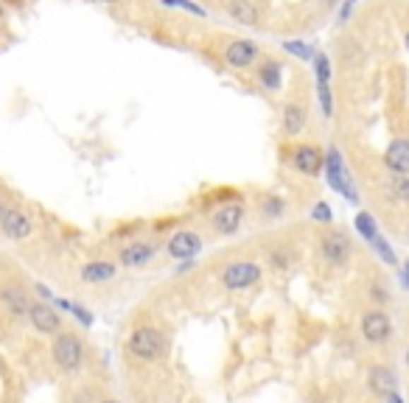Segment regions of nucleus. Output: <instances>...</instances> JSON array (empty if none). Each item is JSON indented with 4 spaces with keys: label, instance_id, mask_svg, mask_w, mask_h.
I'll list each match as a JSON object with an SVG mask.
<instances>
[{
    "label": "nucleus",
    "instance_id": "412c9836",
    "mask_svg": "<svg viewBox=\"0 0 409 403\" xmlns=\"http://www.w3.org/2000/svg\"><path fill=\"white\" fill-rule=\"evenodd\" d=\"M283 51L292 54V56H297L300 62H312V59H314V48H312L309 42H303V40H286V42H283Z\"/></svg>",
    "mask_w": 409,
    "mask_h": 403
},
{
    "label": "nucleus",
    "instance_id": "f8f14e48",
    "mask_svg": "<svg viewBox=\"0 0 409 403\" xmlns=\"http://www.w3.org/2000/svg\"><path fill=\"white\" fill-rule=\"evenodd\" d=\"M370 390L381 398L396 395V373L390 367H373L370 370Z\"/></svg>",
    "mask_w": 409,
    "mask_h": 403
},
{
    "label": "nucleus",
    "instance_id": "2f4dec72",
    "mask_svg": "<svg viewBox=\"0 0 409 403\" xmlns=\"http://www.w3.org/2000/svg\"><path fill=\"white\" fill-rule=\"evenodd\" d=\"M404 283L409 286V260H407V266H404Z\"/></svg>",
    "mask_w": 409,
    "mask_h": 403
},
{
    "label": "nucleus",
    "instance_id": "c9c22d12",
    "mask_svg": "<svg viewBox=\"0 0 409 403\" xmlns=\"http://www.w3.org/2000/svg\"><path fill=\"white\" fill-rule=\"evenodd\" d=\"M0 20H3V0H0Z\"/></svg>",
    "mask_w": 409,
    "mask_h": 403
},
{
    "label": "nucleus",
    "instance_id": "c756f323",
    "mask_svg": "<svg viewBox=\"0 0 409 403\" xmlns=\"http://www.w3.org/2000/svg\"><path fill=\"white\" fill-rule=\"evenodd\" d=\"M71 308H73V314H76V317H79V320H82L84 325H90V323H93V317H90V314H87L84 308H79V306H71Z\"/></svg>",
    "mask_w": 409,
    "mask_h": 403
},
{
    "label": "nucleus",
    "instance_id": "aec40b11",
    "mask_svg": "<svg viewBox=\"0 0 409 403\" xmlns=\"http://www.w3.org/2000/svg\"><path fill=\"white\" fill-rule=\"evenodd\" d=\"M280 68H283L280 62H272V59L263 62V65L258 68V81H261L266 90H278V87H280Z\"/></svg>",
    "mask_w": 409,
    "mask_h": 403
},
{
    "label": "nucleus",
    "instance_id": "393cba45",
    "mask_svg": "<svg viewBox=\"0 0 409 403\" xmlns=\"http://www.w3.org/2000/svg\"><path fill=\"white\" fill-rule=\"evenodd\" d=\"M317 95H320V107H323V115L331 118L333 115V98H331V87L328 84H317Z\"/></svg>",
    "mask_w": 409,
    "mask_h": 403
},
{
    "label": "nucleus",
    "instance_id": "5701e85b",
    "mask_svg": "<svg viewBox=\"0 0 409 403\" xmlns=\"http://www.w3.org/2000/svg\"><path fill=\"white\" fill-rule=\"evenodd\" d=\"M314 73H317V84H328L331 81V59L326 54H314Z\"/></svg>",
    "mask_w": 409,
    "mask_h": 403
},
{
    "label": "nucleus",
    "instance_id": "2eb2a0df",
    "mask_svg": "<svg viewBox=\"0 0 409 403\" xmlns=\"http://www.w3.org/2000/svg\"><path fill=\"white\" fill-rule=\"evenodd\" d=\"M28 317H31L34 327L42 330V333L59 330V314H57L54 308H48V306H31V308H28Z\"/></svg>",
    "mask_w": 409,
    "mask_h": 403
},
{
    "label": "nucleus",
    "instance_id": "6e6552de",
    "mask_svg": "<svg viewBox=\"0 0 409 403\" xmlns=\"http://www.w3.org/2000/svg\"><path fill=\"white\" fill-rule=\"evenodd\" d=\"M295 168L300 171V174H309V176H317L320 171H323V165H326V157H323V152L317 149V146H300V149H295Z\"/></svg>",
    "mask_w": 409,
    "mask_h": 403
},
{
    "label": "nucleus",
    "instance_id": "1a4fd4ad",
    "mask_svg": "<svg viewBox=\"0 0 409 403\" xmlns=\"http://www.w3.org/2000/svg\"><path fill=\"white\" fill-rule=\"evenodd\" d=\"M362 333H364L367 342H384V339L393 333V325L387 320V314L370 311V314L362 320Z\"/></svg>",
    "mask_w": 409,
    "mask_h": 403
},
{
    "label": "nucleus",
    "instance_id": "4be33fe9",
    "mask_svg": "<svg viewBox=\"0 0 409 403\" xmlns=\"http://www.w3.org/2000/svg\"><path fill=\"white\" fill-rule=\"evenodd\" d=\"M356 230H359V233H362V236H364V239H367L370 243L379 239V230H376V219H373L370 213H359V216H356Z\"/></svg>",
    "mask_w": 409,
    "mask_h": 403
},
{
    "label": "nucleus",
    "instance_id": "4c0bfd02",
    "mask_svg": "<svg viewBox=\"0 0 409 403\" xmlns=\"http://www.w3.org/2000/svg\"><path fill=\"white\" fill-rule=\"evenodd\" d=\"M407 364H409V350H407Z\"/></svg>",
    "mask_w": 409,
    "mask_h": 403
},
{
    "label": "nucleus",
    "instance_id": "f704fd0d",
    "mask_svg": "<svg viewBox=\"0 0 409 403\" xmlns=\"http://www.w3.org/2000/svg\"><path fill=\"white\" fill-rule=\"evenodd\" d=\"M404 42H407V51H409V31H407V37H404Z\"/></svg>",
    "mask_w": 409,
    "mask_h": 403
},
{
    "label": "nucleus",
    "instance_id": "f3484780",
    "mask_svg": "<svg viewBox=\"0 0 409 403\" xmlns=\"http://www.w3.org/2000/svg\"><path fill=\"white\" fill-rule=\"evenodd\" d=\"M0 300L8 306V311L11 314H28V300H25V294L20 291V289H14V286H6V289H0Z\"/></svg>",
    "mask_w": 409,
    "mask_h": 403
},
{
    "label": "nucleus",
    "instance_id": "6ab92c4d",
    "mask_svg": "<svg viewBox=\"0 0 409 403\" xmlns=\"http://www.w3.org/2000/svg\"><path fill=\"white\" fill-rule=\"evenodd\" d=\"M115 275V266L107 263V260H95V263H87L82 269V280L87 283H98V280H109Z\"/></svg>",
    "mask_w": 409,
    "mask_h": 403
},
{
    "label": "nucleus",
    "instance_id": "b1692460",
    "mask_svg": "<svg viewBox=\"0 0 409 403\" xmlns=\"http://www.w3.org/2000/svg\"><path fill=\"white\" fill-rule=\"evenodd\" d=\"M390 193H393V199H396V202H407V199H409V179H407V174H398V176L390 182Z\"/></svg>",
    "mask_w": 409,
    "mask_h": 403
},
{
    "label": "nucleus",
    "instance_id": "423d86ee",
    "mask_svg": "<svg viewBox=\"0 0 409 403\" xmlns=\"http://www.w3.org/2000/svg\"><path fill=\"white\" fill-rule=\"evenodd\" d=\"M0 230L8 239H25L31 233V222L25 213H20L14 207H0Z\"/></svg>",
    "mask_w": 409,
    "mask_h": 403
},
{
    "label": "nucleus",
    "instance_id": "bb28decb",
    "mask_svg": "<svg viewBox=\"0 0 409 403\" xmlns=\"http://www.w3.org/2000/svg\"><path fill=\"white\" fill-rule=\"evenodd\" d=\"M376 249H379V255H381V258H384V260H387V263H390V266H396V252H393V249H390V246H387V243L381 241V239H376Z\"/></svg>",
    "mask_w": 409,
    "mask_h": 403
},
{
    "label": "nucleus",
    "instance_id": "f03ea898",
    "mask_svg": "<svg viewBox=\"0 0 409 403\" xmlns=\"http://www.w3.org/2000/svg\"><path fill=\"white\" fill-rule=\"evenodd\" d=\"M129 350L138 359H158L163 353V336H160V330H155V327H138L129 336Z\"/></svg>",
    "mask_w": 409,
    "mask_h": 403
},
{
    "label": "nucleus",
    "instance_id": "72a5a7b5",
    "mask_svg": "<svg viewBox=\"0 0 409 403\" xmlns=\"http://www.w3.org/2000/svg\"><path fill=\"white\" fill-rule=\"evenodd\" d=\"M95 3H118V0H95Z\"/></svg>",
    "mask_w": 409,
    "mask_h": 403
},
{
    "label": "nucleus",
    "instance_id": "9d476101",
    "mask_svg": "<svg viewBox=\"0 0 409 403\" xmlns=\"http://www.w3.org/2000/svg\"><path fill=\"white\" fill-rule=\"evenodd\" d=\"M199 249H202L199 236H196V233H188V230H179V233L171 236V241H168V255H171V258H194Z\"/></svg>",
    "mask_w": 409,
    "mask_h": 403
},
{
    "label": "nucleus",
    "instance_id": "9b49d317",
    "mask_svg": "<svg viewBox=\"0 0 409 403\" xmlns=\"http://www.w3.org/2000/svg\"><path fill=\"white\" fill-rule=\"evenodd\" d=\"M306 121H309V112H306L303 104H286L283 107V132L289 138L300 135L306 129Z\"/></svg>",
    "mask_w": 409,
    "mask_h": 403
},
{
    "label": "nucleus",
    "instance_id": "4468645a",
    "mask_svg": "<svg viewBox=\"0 0 409 403\" xmlns=\"http://www.w3.org/2000/svg\"><path fill=\"white\" fill-rule=\"evenodd\" d=\"M242 216H244V207L242 205H225L216 216H213V224L219 233H236L239 224H242Z\"/></svg>",
    "mask_w": 409,
    "mask_h": 403
},
{
    "label": "nucleus",
    "instance_id": "c85d7f7f",
    "mask_svg": "<svg viewBox=\"0 0 409 403\" xmlns=\"http://www.w3.org/2000/svg\"><path fill=\"white\" fill-rule=\"evenodd\" d=\"M353 3H356V0H345V6L339 8V20H342V23L350 17V8H353Z\"/></svg>",
    "mask_w": 409,
    "mask_h": 403
},
{
    "label": "nucleus",
    "instance_id": "58836bf2",
    "mask_svg": "<svg viewBox=\"0 0 409 403\" xmlns=\"http://www.w3.org/2000/svg\"><path fill=\"white\" fill-rule=\"evenodd\" d=\"M104 403H118V401H104Z\"/></svg>",
    "mask_w": 409,
    "mask_h": 403
},
{
    "label": "nucleus",
    "instance_id": "ddd939ff",
    "mask_svg": "<svg viewBox=\"0 0 409 403\" xmlns=\"http://www.w3.org/2000/svg\"><path fill=\"white\" fill-rule=\"evenodd\" d=\"M384 162L396 174H409V140H393L384 155Z\"/></svg>",
    "mask_w": 409,
    "mask_h": 403
},
{
    "label": "nucleus",
    "instance_id": "39448f33",
    "mask_svg": "<svg viewBox=\"0 0 409 403\" xmlns=\"http://www.w3.org/2000/svg\"><path fill=\"white\" fill-rule=\"evenodd\" d=\"M258 56V45L255 40H233L227 48H225V59L230 68H249Z\"/></svg>",
    "mask_w": 409,
    "mask_h": 403
},
{
    "label": "nucleus",
    "instance_id": "a211bd4d",
    "mask_svg": "<svg viewBox=\"0 0 409 403\" xmlns=\"http://www.w3.org/2000/svg\"><path fill=\"white\" fill-rule=\"evenodd\" d=\"M227 11H230L233 20L242 23V25H255V23H258V11H255V6H252L249 0H230Z\"/></svg>",
    "mask_w": 409,
    "mask_h": 403
},
{
    "label": "nucleus",
    "instance_id": "a878e982",
    "mask_svg": "<svg viewBox=\"0 0 409 403\" xmlns=\"http://www.w3.org/2000/svg\"><path fill=\"white\" fill-rule=\"evenodd\" d=\"M160 3H163V6H171V8H185V11L196 14V17H205V8L196 6V3H191V0H160Z\"/></svg>",
    "mask_w": 409,
    "mask_h": 403
},
{
    "label": "nucleus",
    "instance_id": "7c9ffc66",
    "mask_svg": "<svg viewBox=\"0 0 409 403\" xmlns=\"http://www.w3.org/2000/svg\"><path fill=\"white\" fill-rule=\"evenodd\" d=\"M280 210H283L280 199H269V205H266V213H272V216H275V213H280Z\"/></svg>",
    "mask_w": 409,
    "mask_h": 403
},
{
    "label": "nucleus",
    "instance_id": "20e7f679",
    "mask_svg": "<svg viewBox=\"0 0 409 403\" xmlns=\"http://www.w3.org/2000/svg\"><path fill=\"white\" fill-rule=\"evenodd\" d=\"M326 176L328 182H331V188L333 191H339V193H345L350 202H356V193L350 191V185H348V176H345V171H342V157H339V149H328L326 152Z\"/></svg>",
    "mask_w": 409,
    "mask_h": 403
},
{
    "label": "nucleus",
    "instance_id": "f257e3e1",
    "mask_svg": "<svg viewBox=\"0 0 409 403\" xmlns=\"http://www.w3.org/2000/svg\"><path fill=\"white\" fill-rule=\"evenodd\" d=\"M54 359L62 370H76L84 359L82 342L73 333H59L57 342H54Z\"/></svg>",
    "mask_w": 409,
    "mask_h": 403
},
{
    "label": "nucleus",
    "instance_id": "7ed1b4c3",
    "mask_svg": "<svg viewBox=\"0 0 409 403\" xmlns=\"http://www.w3.org/2000/svg\"><path fill=\"white\" fill-rule=\"evenodd\" d=\"M261 277V266L258 263H249V260H239V263H230L227 269H225V286L230 289V291H236V289H247V286H252L255 280Z\"/></svg>",
    "mask_w": 409,
    "mask_h": 403
},
{
    "label": "nucleus",
    "instance_id": "e433bc0d",
    "mask_svg": "<svg viewBox=\"0 0 409 403\" xmlns=\"http://www.w3.org/2000/svg\"><path fill=\"white\" fill-rule=\"evenodd\" d=\"M8 3H20V0H8Z\"/></svg>",
    "mask_w": 409,
    "mask_h": 403
},
{
    "label": "nucleus",
    "instance_id": "dca6fc26",
    "mask_svg": "<svg viewBox=\"0 0 409 403\" xmlns=\"http://www.w3.org/2000/svg\"><path fill=\"white\" fill-rule=\"evenodd\" d=\"M152 255H155L152 243H129V246L121 249V263L124 266H143Z\"/></svg>",
    "mask_w": 409,
    "mask_h": 403
},
{
    "label": "nucleus",
    "instance_id": "473e14b6",
    "mask_svg": "<svg viewBox=\"0 0 409 403\" xmlns=\"http://www.w3.org/2000/svg\"><path fill=\"white\" fill-rule=\"evenodd\" d=\"M390 403H401V401H398V398H396V395H390Z\"/></svg>",
    "mask_w": 409,
    "mask_h": 403
},
{
    "label": "nucleus",
    "instance_id": "0eeeda50",
    "mask_svg": "<svg viewBox=\"0 0 409 403\" xmlns=\"http://www.w3.org/2000/svg\"><path fill=\"white\" fill-rule=\"evenodd\" d=\"M323 255H326L328 263H333V266H342L345 260H348V255H350V241H348V236L345 233H326L323 236Z\"/></svg>",
    "mask_w": 409,
    "mask_h": 403
},
{
    "label": "nucleus",
    "instance_id": "cd10ccee",
    "mask_svg": "<svg viewBox=\"0 0 409 403\" xmlns=\"http://www.w3.org/2000/svg\"><path fill=\"white\" fill-rule=\"evenodd\" d=\"M312 216H314L317 222H331V207H328L326 202H320V205L312 210Z\"/></svg>",
    "mask_w": 409,
    "mask_h": 403
}]
</instances>
